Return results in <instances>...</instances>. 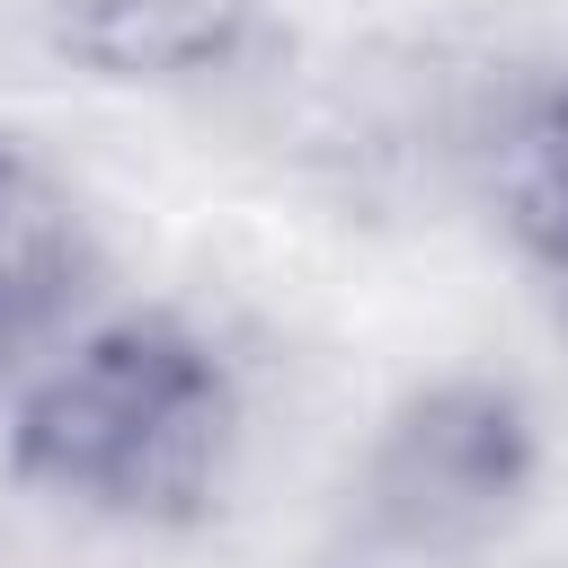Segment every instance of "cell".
<instances>
[{
	"mask_svg": "<svg viewBox=\"0 0 568 568\" xmlns=\"http://www.w3.org/2000/svg\"><path fill=\"white\" fill-rule=\"evenodd\" d=\"M532 488V426L488 382H444L408 399L364 470V541L399 568L462 559Z\"/></svg>",
	"mask_w": 568,
	"mask_h": 568,
	"instance_id": "obj_2",
	"label": "cell"
},
{
	"mask_svg": "<svg viewBox=\"0 0 568 568\" xmlns=\"http://www.w3.org/2000/svg\"><path fill=\"white\" fill-rule=\"evenodd\" d=\"M80 284V213L71 195L0 142V355L36 337Z\"/></svg>",
	"mask_w": 568,
	"mask_h": 568,
	"instance_id": "obj_4",
	"label": "cell"
},
{
	"mask_svg": "<svg viewBox=\"0 0 568 568\" xmlns=\"http://www.w3.org/2000/svg\"><path fill=\"white\" fill-rule=\"evenodd\" d=\"M497 195H506V231L550 266L568 275V80H550L515 142H506V169H497Z\"/></svg>",
	"mask_w": 568,
	"mask_h": 568,
	"instance_id": "obj_5",
	"label": "cell"
},
{
	"mask_svg": "<svg viewBox=\"0 0 568 568\" xmlns=\"http://www.w3.org/2000/svg\"><path fill=\"white\" fill-rule=\"evenodd\" d=\"M240 382L222 346L178 311H124L27 382L9 479L106 524H195L222 488Z\"/></svg>",
	"mask_w": 568,
	"mask_h": 568,
	"instance_id": "obj_1",
	"label": "cell"
},
{
	"mask_svg": "<svg viewBox=\"0 0 568 568\" xmlns=\"http://www.w3.org/2000/svg\"><path fill=\"white\" fill-rule=\"evenodd\" d=\"M257 0H53V53L115 89L213 80L248 53Z\"/></svg>",
	"mask_w": 568,
	"mask_h": 568,
	"instance_id": "obj_3",
	"label": "cell"
}]
</instances>
